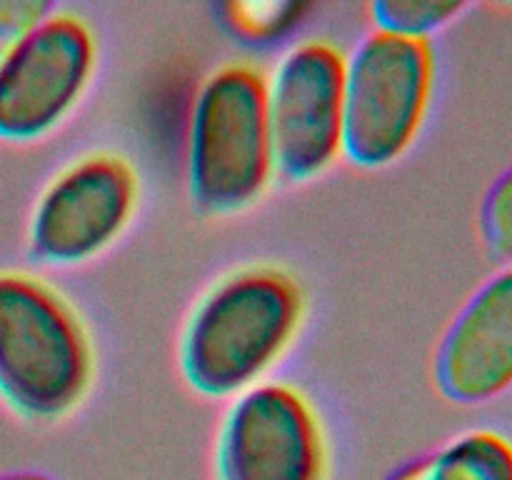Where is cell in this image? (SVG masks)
<instances>
[{"label":"cell","instance_id":"6da1fadb","mask_svg":"<svg viewBox=\"0 0 512 480\" xmlns=\"http://www.w3.org/2000/svg\"><path fill=\"white\" fill-rule=\"evenodd\" d=\"M300 320L303 293L288 273L240 270L195 305L180 338V370L208 398L245 393L288 350Z\"/></svg>","mask_w":512,"mask_h":480},{"label":"cell","instance_id":"7a4b0ae2","mask_svg":"<svg viewBox=\"0 0 512 480\" xmlns=\"http://www.w3.org/2000/svg\"><path fill=\"white\" fill-rule=\"evenodd\" d=\"M93 348L75 310L38 278L0 273V398L28 420H58L85 398Z\"/></svg>","mask_w":512,"mask_h":480},{"label":"cell","instance_id":"3957f363","mask_svg":"<svg viewBox=\"0 0 512 480\" xmlns=\"http://www.w3.org/2000/svg\"><path fill=\"white\" fill-rule=\"evenodd\" d=\"M188 190L200 213L248 208L273 178L265 75L248 63L213 70L193 98L188 125Z\"/></svg>","mask_w":512,"mask_h":480},{"label":"cell","instance_id":"277c9868","mask_svg":"<svg viewBox=\"0 0 512 480\" xmlns=\"http://www.w3.org/2000/svg\"><path fill=\"white\" fill-rule=\"evenodd\" d=\"M435 85L430 40L373 30L345 58L343 153L360 168H385L408 153Z\"/></svg>","mask_w":512,"mask_h":480},{"label":"cell","instance_id":"5b68a950","mask_svg":"<svg viewBox=\"0 0 512 480\" xmlns=\"http://www.w3.org/2000/svg\"><path fill=\"white\" fill-rule=\"evenodd\" d=\"M265 85L275 173L293 183L315 178L343 153L345 55L328 40H303Z\"/></svg>","mask_w":512,"mask_h":480},{"label":"cell","instance_id":"8992f818","mask_svg":"<svg viewBox=\"0 0 512 480\" xmlns=\"http://www.w3.org/2000/svg\"><path fill=\"white\" fill-rule=\"evenodd\" d=\"M215 480H325L328 455L313 405L288 383L235 395L215 440Z\"/></svg>","mask_w":512,"mask_h":480},{"label":"cell","instance_id":"52a82bcc","mask_svg":"<svg viewBox=\"0 0 512 480\" xmlns=\"http://www.w3.org/2000/svg\"><path fill=\"white\" fill-rule=\"evenodd\" d=\"M138 203V175L120 155L75 160L40 193L28 248L38 263L68 268L103 253L125 230Z\"/></svg>","mask_w":512,"mask_h":480},{"label":"cell","instance_id":"ba28073f","mask_svg":"<svg viewBox=\"0 0 512 480\" xmlns=\"http://www.w3.org/2000/svg\"><path fill=\"white\" fill-rule=\"evenodd\" d=\"M95 58L90 25L53 10L0 65V140L30 143L58 128L83 98Z\"/></svg>","mask_w":512,"mask_h":480},{"label":"cell","instance_id":"9c48e42d","mask_svg":"<svg viewBox=\"0 0 512 480\" xmlns=\"http://www.w3.org/2000/svg\"><path fill=\"white\" fill-rule=\"evenodd\" d=\"M435 380L445 398L488 403L512 388V265L485 280L450 323Z\"/></svg>","mask_w":512,"mask_h":480},{"label":"cell","instance_id":"30bf717a","mask_svg":"<svg viewBox=\"0 0 512 480\" xmlns=\"http://www.w3.org/2000/svg\"><path fill=\"white\" fill-rule=\"evenodd\" d=\"M388 480H512V443L495 430H473L410 460Z\"/></svg>","mask_w":512,"mask_h":480},{"label":"cell","instance_id":"8fae6325","mask_svg":"<svg viewBox=\"0 0 512 480\" xmlns=\"http://www.w3.org/2000/svg\"><path fill=\"white\" fill-rule=\"evenodd\" d=\"M465 10L463 3L450 0H378L370 5L375 30L400 38L430 40Z\"/></svg>","mask_w":512,"mask_h":480},{"label":"cell","instance_id":"7c38bea8","mask_svg":"<svg viewBox=\"0 0 512 480\" xmlns=\"http://www.w3.org/2000/svg\"><path fill=\"white\" fill-rule=\"evenodd\" d=\"M480 228L490 253L500 260H512V168L505 170L485 195Z\"/></svg>","mask_w":512,"mask_h":480},{"label":"cell","instance_id":"4fadbf2b","mask_svg":"<svg viewBox=\"0 0 512 480\" xmlns=\"http://www.w3.org/2000/svg\"><path fill=\"white\" fill-rule=\"evenodd\" d=\"M53 5L43 0H0V65L40 28Z\"/></svg>","mask_w":512,"mask_h":480},{"label":"cell","instance_id":"5bb4252c","mask_svg":"<svg viewBox=\"0 0 512 480\" xmlns=\"http://www.w3.org/2000/svg\"><path fill=\"white\" fill-rule=\"evenodd\" d=\"M230 23L253 38L278 33V28L288 25L298 8L293 3H233L228 5Z\"/></svg>","mask_w":512,"mask_h":480},{"label":"cell","instance_id":"9a60e30c","mask_svg":"<svg viewBox=\"0 0 512 480\" xmlns=\"http://www.w3.org/2000/svg\"><path fill=\"white\" fill-rule=\"evenodd\" d=\"M0 480H55L50 475L43 473H8V475H0Z\"/></svg>","mask_w":512,"mask_h":480}]
</instances>
